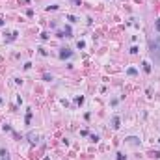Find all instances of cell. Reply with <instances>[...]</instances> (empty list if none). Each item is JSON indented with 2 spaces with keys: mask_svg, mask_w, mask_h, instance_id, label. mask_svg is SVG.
<instances>
[{
  "mask_svg": "<svg viewBox=\"0 0 160 160\" xmlns=\"http://www.w3.org/2000/svg\"><path fill=\"white\" fill-rule=\"evenodd\" d=\"M151 54H153V58H155V62L160 63V35H156L151 41Z\"/></svg>",
  "mask_w": 160,
  "mask_h": 160,
  "instance_id": "cell-1",
  "label": "cell"
}]
</instances>
